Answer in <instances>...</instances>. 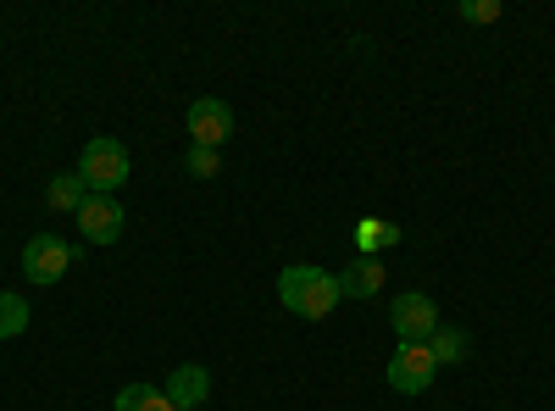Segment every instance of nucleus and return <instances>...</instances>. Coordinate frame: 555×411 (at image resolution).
Masks as SVG:
<instances>
[{
    "mask_svg": "<svg viewBox=\"0 0 555 411\" xmlns=\"http://www.w3.org/2000/svg\"><path fill=\"white\" fill-rule=\"evenodd\" d=\"M278 300H284L295 317H306V323H317V317H328L339 306V284H334V272L295 261V267L278 272Z\"/></svg>",
    "mask_w": 555,
    "mask_h": 411,
    "instance_id": "nucleus-1",
    "label": "nucleus"
},
{
    "mask_svg": "<svg viewBox=\"0 0 555 411\" xmlns=\"http://www.w3.org/2000/svg\"><path fill=\"white\" fill-rule=\"evenodd\" d=\"M78 178L89 184V195H117L128 184V145L112 133H95L78 156Z\"/></svg>",
    "mask_w": 555,
    "mask_h": 411,
    "instance_id": "nucleus-2",
    "label": "nucleus"
},
{
    "mask_svg": "<svg viewBox=\"0 0 555 411\" xmlns=\"http://www.w3.org/2000/svg\"><path fill=\"white\" fill-rule=\"evenodd\" d=\"M389 323H395V339H400V345H428L434 329H439V306H434V295H423V290H405V295L389 306Z\"/></svg>",
    "mask_w": 555,
    "mask_h": 411,
    "instance_id": "nucleus-3",
    "label": "nucleus"
},
{
    "mask_svg": "<svg viewBox=\"0 0 555 411\" xmlns=\"http://www.w3.org/2000/svg\"><path fill=\"white\" fill-rule=\"evenodd\" d=\"M434 373H439V361H434V350L428 345H395V356H389V389L395 395H423L428 384H434Z\"/></svg>",
    "mask_w": 555,
    "mask_h": 411,
    "instance_id": "nucleus-4",
    "label": "nucleus"
},
{
    "mask_svg": "<svg viewBox=\"0 0 555 411\" xmlns=\"http://www.w3.org/2000/svg\"><path fill=\"white\" fill-rule=\"evenodd\" d=\"M73 245L67 240H56V234H34L28 245H23V279L28 284H56L62 272L73 267Z\"/></svg>",
    "mask_w": 555,
    "mask_h": 411,
    "instance_id": "nucleus-5",
    "label": "nucleus"
},
{
    "mask_svg": "<svg viewBox=\"0 0 555 411\" xmlns=\"http://www.w3.org/2000/svg\"><path fill=\"white\" fill-rule=\"evenodd\" d=\"M234 140V106L217 101V95H201L190 101V145H206V151H222Z\"/></svg>",
    "mask_w": 555,
    "mask_h": 411,
    "instance_id": "nucleus-6",
    "label": "nucleus"
},
{
    "mask_svg": "<svg viewBox=\"0 0 555 411\" xmlns=\"http://www.w3.org/2000/svg\"><path fill=\"white\" fill-rule=\"evenodd\" d=\"M122 222H128V211L117 206V195H89L83 211H78V228H83V240H89V245H112V240H122Z\"/></svg>",
    "mask_w": 555,
    "mask_h": 411,
    "instance_id": "nucleus-7",
    "label": "nucleus"
},
{
    "mask_svg": "<svg viewBox=\"0 0 555 411\" xmlns=\"http://www.w3.org/2000/svg\"><path fill=\"white\" fill-rule=\"evenodd\" d=\"M162 395L172 400V411H201V406H206V395H211V373H206V368H195V361H183V368H172V373H167Z\"/></svg>",
    "mask_w": 555,
    "mask_h": 411,
    "instance_id": "nucleus-8",
    "label": "nucleus"
},
{
    "mask_svg": "<svg viewBox=\"0 0 555 411\" xmlns=\"http://www.w3.org/2000/svg\"><path fill=\"white\" fill-rule=\"evenodd\" d=\"M384 261L378 256H356L350 267H339L334 272V284H339V300H373L378 290H384Z\"/></svg>",
    "mask_w": 555,
    "mask_h": 411,
    "instance_id": "nucleus-9",
    "label": "nucleus"
},
{
    "mask_svg": "<svg viewBox=\"0 0 555 411\" xmlns=\"http://www.w3.org/2000/svg\"><path fill=\"white\" fill-rule=\"evenodd\" d=\"M44 201H51L56 211H73V217H78L83 201H89V184H83L78 172H56V178H51V190H44Z\"/></svg>",
    "mask_w": 555,
    "mask_h": 411,
    "instance_id": "nucleus-10",
    "label": "nucleus"
},
{
    "mask_svg": "<svg viewBox=\"0 0 555 411\" xmlns=\"http://www.w3.org/2000/svg\"><path fill=\"white\" fill-rule=\"evenodd\" d=\"M356 245H361V256H378V251L400 245V228L384 222V217H361V222H356Z\"/></svg>",
    "mask_w": 555,
    "mask_h": 411,
    "instance_id": "nucleus-11",
    "label": "nucleus"
},
{
    "mask_svg": "<svg viewBox=\"0 0 555 411\" xmlns=\"http://www.w3.org/2000/svg\"><path fill=\"white\" fill-rule=\"evenodd\" d=\"M112 406H117V411H172V400H167L162 389H151V384H122Z\"/></svg>",
    "mask_w": 555,
    "mask_h": 411,
    "instance_id": "nucleus-12",
    "label": "nucleus"
},
{
    "mask_svg": "<svg viewBox=\"0 0 555 411\" xmlns=\"http://www.w3.org/2000/svg\"><path fill=\"white\" fill-rule=\"evenodd\" d=\"M428 350H434V361H439V368H444V361H467V350H473V339L467 334H461V329H434V339H428Z\"/></svg>",
    "mask_w": 555,
    "mask_h": 411,
    "instance_id": "nucleus-13",
    "label": "nucleus"
},
{
    "mask_svg": "<svg viewBox=\"0 0 555 411\" xmlns=\"http://www.w3.org/2000/svg\"><path fill=\"white\" fill-rule=\"evenodd\" d=\"M23 329H28V300L7 290L0 295V339H17Z\"/></svg>",
    "mask_w": 555,
    "mask_h": 411,
    "instance_id": "nucleus-14",
    "label": "nucleus"
},
{
    "mask_svg": "<svg viewBox=\"0 0 555 411\" xmlns=\"http://www.w3.org/2000/svg\"><path fill=\"white\" fill-rule=\"evenodd\" d=\"M217 167H222V151H206V145L183 151V172L190 178H217Z\"/></svg>",
    "mask_w": 555,
    "mask_h": 411,
    "instance_id": "nucleus-15",
    "label": "nucleus"
},
{
    "mask_svg": "<svg viewBox=\"0 0 555 411\" xmlns=\"http://www.w3.org/2000/svg\"><path fill=\"white\" fill-rule=\"evenodd\" d=\"M467 23H500V0H461L455 7Z\"/></svg>",
    "mask_w": 555,
    "mask_h": 411,
    "instance_id": "nucleus-16",
    "label": "nucleus"
}]
</instances>
